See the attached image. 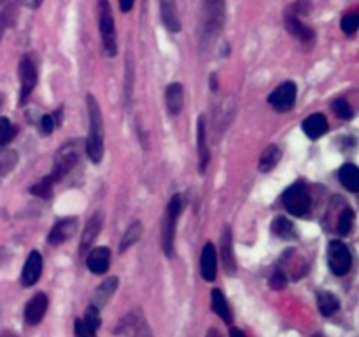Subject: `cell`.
Masks as SVG:
<instances>
[{
	"label": "cell",
	"mask_w": 359,
	"mask_h": 337,
	"mask_svg": "<svg viewBox=\"0 0 359 337\" xmlns=\"http://www.w3.org/2000/svg\"><path fill=\"white\" fill-rule=\"evenodd\" d=\"M302 128L307 133L309 139L316 140L328 132V119H326V116L321 114V112H316V114H311L304 123H302Z\"/></svg>",
	"instance_id": "44dd1931"
},
{
	"label": "cell",
	"mask_w": 359,
	"mask_h": 337,
	"mask_svg": "<svg viewBox=\"0 0 359 337\" xmlns=\"http://www.w3.org/2000/svg\"><path fill=\"white\" fill-rule=\"evenodd\" d=\"M328 265L335 276L342 277L349 274L353 267V255L342 241H332L328 244Z\"/></svg>",
	"instance_id": "ba28073f"
},
{
	"label": "cell",
	"mask_w": 359,
	"mask_h": 337,
	"mask_svg": "<svg viewBox=\"0 0 359 337\" xmlns=\"http://www.w3.org/2000/svg\"><path fill=\"white\" fill-rule=\"evenodd\" d=\"M284 27H286L287 34H291L304 44H312L316 41V32L309 25H305L291 7H287L284 13Z\"/></svg>",
	"instance_id": "30bf717a"
},
{
	"label": "cell",
	"mask_w": 359,
	"mask_h": 337,
	"mask_svg": "<svg viewBox=\"0 0 359 337\" xmlns=\"http://www.w3.org/2000/svg\"><path fill=\"white\" fill-rule=\"evenodd\" d=\"M55 185H56L55 179L51 178V174H48V176H44L41 181L34 183V185L28 188V192L35 197H41V199H49V197L53 195V186Z\"/></svg>",
	"instance_id": "f546056e"
},
{
	"label": "cell",
	"mask_w": 359,
	"mask_h": 337,
	"mask_svg": "<svg viewBox=\"0 0 359 337\" xmlns=\"http://www.w3.org/2000/svg\"><path fill=\"white\" fill-rule=\"evenodd\" d=\"M79 228V220L76 216H67L56 221L48 234V242L51 246H60L70 241Z\"/></svg>",
	"instance_id": "8fae6325"
},
{
	"label": "cell",
	"mask_w": 359,
	"mask_h": 337,
	"mask_svg": "<svg viewBox=\"0 0 359 337\" xmlns=\"http://www.w3.org/2000/svg\"><path fill=\"white\" fill-rule=\"evenodd\" d=\"M18 128L11 123L9 118L0 116V147H6L16 137Z\"/></svg>",
	"instance_id": "1f68e13d"
},
{
	"label": "cell",
	"mask_w": 359,
	"mask_h": 337,
	"mask_svg": "<svg viewBox=\"0 0 359 337\" xmlns=\"http://www.w3.org/2000/svg\"><path fill=\"white\" fill-rule=\"evenodd\" d=\"M269 284H270V288H272V290H283V288H286V284H287L286 272H284L283 269H276V272L270 276Z\"/></svg>",
	"instance_id": "8d00e7d4"
},
{
	"label": "cell",
	"mask_w": 359,
	"mask_h": 337,
	"mask_svg": "<svg viewBox=\"0 0 359 337\" xmlns=\"http://www.w3.org/2000/svg\"><path fill=\"white\" fill-rule=\"evenodd\" d=\"M102 225H104V214L100 211L93 213L88 220V223L84 225L83 235H81V244H79V255H84V253L90 251L93 248V242L97 241L98 234L102 230Z\"/></svg>",
	"instance_id": "5bb4252c"
},
{
	"label": "cell",
	"mask_w": 359,
	"mask_h": 337,
	"mask_svg": "<svg viewBox=\"0 0 359 337\" xmlns=\"http://www.w3.org/2000/svg\"><path fill=\"white\" fill-rule=\"evenodd\" d=\"M118 277L112 276V277H107L105 281H102L100 284L97 286V290H95L93 293V302L91 304L95 305V308L102 309L105 304H107L109 300H111V297L114 295L116 288H118Z\"/></svg>",
	"instance_id": "7402d4cb"
},
{
	"label": "cell",
	"mask_w": 359,
	"mask_h": 337,
	"mask_svg": "<svg viewBox=\"0 0 359 337\" xmlns=\"http://www.w3.org/2000/svg\"><path fill=\"white\" fill-rule=\"evenodd\" d=\"M88 104V137L84 147H86V154L93 164H100L104 158V118H102L100 105H98L97 98L91 93H88L86 98Z\"/></svg>",
	"instance_id": "7a4b0ae2"
},
{
	"label": "cell",
	"mask_w": 359,
	"mask_h": 337,
	"mask_svg": "<svg viewBox=\"0 0 359 337\" xmlns=\"http://www.w3.org/2000/svg\"><path fill=\"white\" fill-rule=\"evenodd\" d=\"M219 251H221V262H223L224 272H226L228 276H235V274H237V260H235L233 235H231L230 227L223 228Z\"/></svg>",
	"instance_id": "2e32d148"
},
{
	"label": "cell",
	"mask_w": 359,
	"mask_h": 337,
	"mask_svg": "<svg viewBox=\"0 0 359 337\" xmlns=\"http://www.w3.org/2000/svg\"><path fill=\"white\" fill-rule=\"evenodd\" d=\"M358 27H359V13H358V11H351V13L344 14L342 20H340V28H342L344 34L349 35V37H353V35L356 34Z\"/></svg>",
	"instance_id": "d6a6232c"
},
{
	"label": "cell",
	"mask_w": 359,
	"mask_h": 337,
	"mask_svg": "<svg viewBox=\"0 0 359 337\" xmlns=\"http://www.w3.org/2000/svg\"><path fill=\"white\" fill-rule=\"evenodd\" d=\"M312 337H326V336H323V333H314V336Z\"/></svg>",
	"instance_id": "7dc6e473"
},
{
	"label": "cell",
	"mask_w": 359,
	"mask_h": 337,
	"mask_svg": "<svg viewBox=\"0 0 359 337\" xmlns=\"http://www.w3.org/2000/svg\"><path fill=\"white\" fill-rule=\"evenodd\" d=\"M332 109L340 119H346V121L353 119L354 111H353V107H351V104L346 100V98H337V100H333L332 102Z\"/></svg>",
	"instance_id": "836d02e7"
},
{
	"label": "cell",
	"mask_w": 359,
	"mask_h": 337,
	"mask_svg": "<svg viewBox=\"0 0 359 337\" xmlns=\"http://www.w3.org/2000/svg\"><path fill=\"white\" fill-rule=\"evenodd\" d=\"M272 234L276 237L283 239V241H294L298 237L297 227L291 220H287L286 216H277L272 221Z\"/></svg>",
	"instance_id": "603a6c76"
},
{
	"label": "cell",
	"mask_w": 359,
	"mask_h": 337,
	"mask_svg": "<svg viewBox=\"0 0 359 337\" xmlns=\"http://www.w3.org/2000/svg\"><path fill=\"white\" fill-rule=\"evenodd\" d=\"M111 265V249L105 246L91 248L86 256V267L93 274H105Z\"/></svg>",
	"instance_id": "ac0fdd59"
},
{
	"label": "cell",
	"mask_w": 359,
	"mask_h": 337,
	"mask_svg": "<svg viewBox=\"0 0 359 337\" xmlns=\"http://www.w3.org/2000/svg\"><path fill=\"white\" fill-rule=\"evenodd\" d=\"M18 76H20V105H23L35 90L39 81V67L35 55L27 53L21 56L20 65H18Z\"/></svg>",
	"instance_id": "52a82bcc"
},
{
	"label": "cell",
	"mask_w": 359,
	"mask_h": 337,
	"mask_svg": "<svg viewBox=\"0 0 359 337\" xmlns=\"http://www.w3.org/2000/svg\"><path fill=\"white\" fill-rule=\"evenodd\" d=\"M74 336L76 337H97V330L88 326L84 319H76L74 323Z\"/></svg>",
	"instance_id": "74e56055"
},
{
	"label": "cell",
	"mask_w": 359,
	"mask_h": 337,
	"mask_svg": "<svg viewBox=\"0 0 359 337\" xmlns=\"http://www.w3.org/2000/svg\"><path fill=\"white\" fill-rule=\"evenodd\" d=\"M142 232H144L142 221H133V223L126 228L125 234H123L121 242H119V248H118L119 253H125L126 249L132 248V246L142 237Z\"/></svg>",
	"instance_id": "83f0119b"
},
{
	"label": "cell",
	"mask_w": 359,
	"mask_h": 337,
	"mask_svg": "<svg viewBox=\"0 0 359 337\" xmlns=\"http://www.w3.org/2000/svg\"><path fill=\"white\" fill-rule=\"evenodd\" d=\"M48 305L49 298L44 291L35 293L34 297L27 302V305H25V322L32 326L39 325V323L42 322V318H44L46 311H48Z\"/></svg>",
	"instance_id": "4fadbf2b"
},
{
	"label": "cell",
	"mask_w": 359,
	"mask_h": 337,
	"mask_svg": "<svg viewBox=\"0 0 359 337\" xmlns=\"http://www.w3.org/2000/svg\"><path fill=\"white\" fill-rule=\"evenodd\" d=\"M230 337H245V333L241 329H235L233 326V329H230Z\"/></svg>",
	"instance_id": "7bdbcfd3"
},
{
	"label": "cell",
	"mask_w": 359,
	"mask_h": 337,
	"mask_svg": "<svg viewBox=\"0 0 359 337\" xmlns=\"http://www.w3.org/2000/svg\"><path fill=\"white\" fill-rule=\"evenodd\" d=\"M21 2L25 4V6L28 7V9H39V7L42 6V2H44V0H21Z\"/></svg>",
	"instance_id": "60d3db41"
},
{
	"label": "cell",
	"mask_w": 359,
	"mask_h": 337,
	"mask_svg": "<svg viewBox=\"0 0 359 337\" xmlns=\"http://www.w3.org/2000/svg\"><path fill=\"white\" fill-rule=\"evenodd\" d=\"M14 18H16V7L14 6L6 7V9L0 13V39L4 37V34H6L7 28L14 23Z\"/></svg>",
	"instance_id": "d590c367"
},
{
	"label": "cell",
	"mask_w": 359,
	"mask_h": 337,
	"mask_svg": "<svg viewBox=\"0 0 359 337\" xmlns=\"http://www.w3.org/2000/svg\"><path fill=\"white\" fill-rule=\"evenodd\" d=\"M119 4V9H121V13H130V11L133 9V4H135V0H118Z\"/></svg>",
	"instance_id": "ab89813d"
},
{
	"label": "cell",
	"mask_w": 359,
	"mask_h": 337,
	"mask_svg": "<svg viewBox=\"0 0 359 337\" xmlns=\"http://www.w3.org/2000/svg\"><path fill=\"white\" fill-rule=\"evenodd\" d=\"M339 179L351 193L359 192V171L354 164L342 165L339 171Z\"/></svg>",
	"instance_id": "484cf974"
},
{
	"label": "cell",
	"mask_w": 359,
	"mask_h": 337,
	"mask_svg": "<svg viewBox=\"0 0 359 337\" xmlns=\"http://www.w3.org/2000/svg\"><path fill=\"white\" fill-rule=\"evenodd\" d=\"M98 28H100L102 48L107 58H114L118 55V35H116L114 16H112L111 2L109 0H98Z\"/></svg>",
	"instance_id": "277c9868"
},
{
	"label": "cell",
	"mask_w": 359,
	"mask_h": 337,
	"mask_svg": "<svg viewBox=\"0 0 359 337\" xmlns=\"http://www.w3.org/2000/svg\"><path fill=\"white\" fill-rule=\"evenodd\" d=\"M217 76L216 74H210V90L212 91H217Z\"/></svg>",
	"instance_id": "b9f144b4"
},
{
	"label": "cell",
	"mask_w": 359,
	"mask_h": 337,
	"mask_svg": "<svg viewBox=\"0 0 359 337\" xmlns=\"http://www.w3.org/2000/svg\"><path fill=\"white\" fill-rule=\"evenodd\" d=\"M81 158V143L77 139L67 140L65 144L58 147V151L55 153V160H53V171L51 178L55 179V183H60L67 174H69L72 168H76V165L79 164Z\"/></svg>",
	"instance_id": "5b68a950"
},
{
	"label": "cell",
	"mask_w": 359,
	"mask_h": 337,
	"mask_svg": "<svg viewBox=\"0 0 359 337\" xmlns=\"http://www.w3.org/2000/svg\"><path fill=\"white\" fill-rule=\"evenodd\" d=\"M196 147H198V172L205 174L210 164V150L207 140V123L205 116L200 114L196 121Z\"/></svg>",
	"instance_id": "7c38bea8"
},
{
	"label": "cell",
	"mask_w": 359,
	"mask_h": 337,
	"mask_svg": "<svg viewBox=\"0 0 359 337\" xmlns=\"http://www.w3.org/2000/svg\"><path fill=\"white\" fill-rule=\"evenodd\" d=\"M165 105L170 116L181 114L182 107H184V90H182L181 83H170L165 90Z\"/></svg>",
	"instance_id": "ffe728a7"
},
{
	"label": "cell",
	"mask_w": 359,
	"mask_h": 337,
	"mask_svg": "<svg viewBox=\"0 0 359 337\" xmlns=\"http://www.w3.org/2000/svg\"><path fill=\"white\" fill-rule=\"evenodd\" d=\"M205 337H223V336H221V333L217 332L216 329H210L209 332H207V336H205Z\"/></svg>",
	"instance_id": "ee69618b"
},
{
	"label": "cell",
	"mask_w": 359,
	"mask_h": 337,
	"mask_svg": "<svg viewBox=\"0 0 359 337\" xmlns=\"http://www.w3.org/2000/svg\"><path fill=\"white\" fill-rule=\"evenodd\" d=\"M226 20V0H203L200 18V48L209 49L221 35Z\"/></svg>",
	"instance_id": "6da1fadb"
},
{
	"label": "cell",
	"mask_w": 359,
	"mask_h": 337,
	"mask_svg": "<svg viewBox=\"0 0 359 337\" xmlns=\"http://www.w3.org/2000/svg\"><path fill=\"white\" fill-rule=\"evenodd\" d=\"M55 119L53 114H42L41 121H39V130H41L42 136H51L53 130H55Z\"/></svg>",
	"instance_id": "f35d334b"
},
{
	"label": "cell",
	"mask_w": 359,
	"mask_h": 337,
	"mask_svg": "<svg viewBox=\"0 0 359 337\" xmlns=\"http://www.w3.org/2000/svg\"><path fill=\"white\" fill-rule=\"evenodd\" d=\"M182 211V197L172 195L165 211L163 221H161V248L163 253L172 258L175 253V230H177V220Z\"/></svg>",
	"instance_id": "3957f363"
},
{
	"label": "cell",
	"mask_w": 359,
	"mask_h": 337,
	"mask_svg": "<svg viewBox=\"0 0 359 337\" xmlns=\"http://www.w3.org/2000/svg\"><path fill=\"white\" fill-rule=\"evenodd\" d=\"M212 309L214 312H216V315L226 323V325H231V323H233V315H231L230 304H228L223 291L217 290V288L216 290H212Z\"/></svg>",
	"instance_id": "d4e9b609"
},
{
	"label": "cell",
	"mask_w": 359,
	"mask_h": 337,
	"mask_svg": "<svg viewBox=\"0 0 359 337\" xmlns=\"http://www.w3.org/2000/svg\"><path fill=\"white\" fill-rule=\"evenodd\" d=\"M18 164V153L9 147H0V178L13 172Z\"/></svg>",
	"instance_id": "4dcf8cb0"
},
{
	"label": "cell",
	"mask_w": 359,
	"mask_h": 337,
	"mask_svg": "<svg viewBox=\"0 0 359 337\" xmlns=\"http://www.w3.org/2000/svg\"><path fill=\"white\" fill-rule=\"evenodd\" d=\"M283 206L286 207V211H290V214H293V216L304 218L305 214L311 211L312 206L311 193H309L307 185H305L304 181L293 183V185L284 192Z\"/></svg>",
	"instance_id": "8992f818"
},
{
	"label": "cell",
	"mask_w": 359,
	"mask_h": 337,
	"mask_svg": "<svg viewBox=\"0 0 359 337\" xmlns=\"http://www.w3.org/2000/svg\"><path fill=\"white\" fill-rule=\"evenodd\" d=\"M160 18L161 23L165 25L168 32L172 34H179L182 28L181 18H179L177 6H175V0H160Z\"/></svg>",
	"instance_id": "d6986e66"
},
{
	"label": "cell",
	"mask_w": 359,
	"mask_h": 337,
	"mask_svg": "<svg viewBox=\"0 0 359 337\" xmlns=\"http://www.w3.org/2000/svg\"><path fill=\"white\" fill-rule=\"evenodd\" d=\"M6 2H9V0H0V4H6Z\"/></svg>",
	"instance_id": "c3c4849f"
},
{
	"label": "cell",
	"mask_w": 359,
	"mask_h": 337,
	"mask_svg": "<svg viewBox=\"0 0 359 337\" xmlns=\"http://www.w3.org/2000/svg\"><path fill=\"white\" fill-rule=\"evenodd\" d=\"M0 337H18V336L14 332H11V330H4V332L0 333Z\"/></svg>",
	"instance_id": "f6af8a7d"
},
{
	"label": "cell",
	"mask_w": 359,
	"mask_h": 337,
	"mask_svg": "<svg viewBox=\"0 0 359 337\" xmlns=\"http://www.w3.org/2000/svg\"><path fill=\"white\" fill-rule=\"evenodd\" d=\"M298 88L294 84V81H284L283 84L276 88L272 93L269 95V104L272 105L276 111L286 112L290 109H293L294 102H297Z\"/></svg>",
	"instance_id": "9c48e42d"
},
{
	"label": "cell",
	"mask_w": 359,
	"mask_h": 337,
	"mask_svg": "<svg viewBox=\"0 0 359 337\" xmlns=\"http://www.w3.org/2000/svg\"><path fill=\"white\" fill-rule=\"evenodd\" d=\"M84 323H86L88 326H91L93 330H98L102 325V316H100V309L95 308L93 304L90 305V308L86 309V312H84Z\"/></svg>",
	"instance_id": "e575fe53"
},
{
	"label": "cell",
	"mask_w": 359,
	"mask_h": 337,
	"mask_svg": "<svg viewBox=\"0 0 359 337\" xmlns=\"http://www.w3.org/2000/svg\"><path fill=\"white\" fill-rule=\"evenodd\" d=\"M280 158H283V151H280L279 146L276 144H270L263 150L262 157H259L258 161V171L259 172H270L272 168H276V165L279 164Z\"/></svg>",
	"instance_id": "cb8c5ba5"
},
{
	"label": "cell",
	"mask_w": 359,
	"mask_h": 337,
	"mask_svg": "<svg viewBox=\"0 0 359 337\" xmlns=\"http://www.w3.org/2000/svg\"><path fill=\"white\" fill-rule=\"evenodd\" d=\"M200 272L207 283L216 281L217 276V253L212 242H207L202 249V256H200Z\"/></svg>",
	"instance_id": "e0dca14e"
},
{
	"label": "cell",
	"mask_w": 359,
	"mask_h": 337,
	"mask_svg": "<svg viewBox=\"0 0 359 337\" xmlns=\"http://www.w3.org/2000/svg\"><path fill=\"white\" fill-rule=\"evenodd\" d=\"M42 263L44 262H42L41 253H39L37 249L30 251V255H28L27 262H25L23 265V270H21V276H20L21 286L30 288L37 283L39 277H41L42 274Z\"/></svg>",
	"instance_id": "9a60e30c"
},
{
	"label": "cell",
	"mask_w": 359,
	"mask_h": 337,
	"mask_svg": "<svg viewBox=\"0 0 359 337\" xmlns=\"http://www.w3.org/2000/svg\"><path fill=\"white\" fill-rule=\"evenodd\" d=\"M2 104H4V95L0 93V107H2Z\"/></svg>",
	"instance_id": "bcb514c9"
},
{
	"label": "cell",
	"mask_w": 359,
	"mask_h": 337,
	"mask_svg": "<svg viewBox=\"0 0 359 337\" xmlns=\"http://www.w3.org/2000/svg\"><path fill=\"white\" fill-rule=\"evenodd\" d=\"M353 225H354L353 207H349L347 204H344L342 209H340L339 218H337V223H335L337 234H339V235L351 234V230H353Z\"/></svg>",
	"instance_id": "f1b7e54d"
},
{
	"label": "cell",
	"mask_w": 359,
	"mask_h": 337,
	"mask_svg": "<svg viewBox=\"0 0 359 337\" xmlns=\"http://www.w3.org/2000/svg\"><path fill=\"white\" fill-rule=\"evenodd\" d=\"M318 308L321 311L323 316L330 318V316L335 315L340 309V300L337 298L335 293L332 291H318Z\"/></svg>",
	"instance_id": "4316f807"
}]
</instances>
